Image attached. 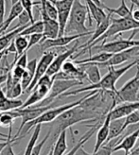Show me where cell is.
<instances>
[{"label":"cell","instance_id":"1","mask_svg":"<svg viewBox=\"0 0 139 155\" xmlns=\"http://www.w3.org/2000/svg\"><path fill=\"white\" fill-rule=\"evenodd\" d=\"M101 116L102 114L95 111L85 109L80 104L70 108L52 121L49 129V138H51V142L56 140L63 130H66L68 128L71 130V127L75 124L82 121H98L101 119Z\"/></svg>","mask_w":139,"mask_h":155},{"label":"cell","instance_id":"2","mask_svg":"<svg viewBox=\"0 0 139 155\" xmlns=\"http://www.w3.org/2000/svg\"><path fill=\"white\" fill-rule=\"evenodd\" d=\"M139 64V59L134 60L128 64L126 66L121 68H114V66H108V72L103 76V78L100 79V81L97 83H91L88 86H83L80 89H77L70 92L64 93L61 97H70V96H76L82 92L87 91H93V90H102V91H111L114 92V94L117 93V88H115V84L120 78L124 75L126 72H128L131 68Z\"/></svg>","mask_w":139,"mask_h":155},{"label":"cell","instance_id":"3","mask_svg":"<svg viewBox=\"0 0 139 155\" xmlns=\"http://www.w3.org/2000/svg\"><path fill=\"white\" fill-rule=\"evenodd\" d=\"M87 14L89 15L86 5H83L81 2V0H74L65 28L64 35H75L83 33L92 34L93 31H91L85 25Z\"/></svg>","mask_w":139,"mask_h":155},{"label":"cell","instance_id":"4","mask_svg":"<svg viewBox=\"0 0 139 155\" xmlns=\"http://www.w3.org/2000/svg\"><path fill=\"white\" fill-rule=\"evenodd\" d=\"M98 92V90H93L91 91L90 93H88V94L86 96H84L83 97H81V99L77 100V101H74L72 103H69V104H65V105H63V106H59V107H56V108H49L48 110H46L45 112H44L40 116H38L37 118H35L34 120H31V121H28V123H26L24 127H23L21 133H22V135L20 136V138L22 139L24 136H26L27 134H28V131L30 130V129L33 128L34 126H36L37 124H44V123H50L52 122L54 119H55L56 117H58V116L63 114L65 111L70 109V108L72 107H75L77 105L81 104L84 99L91 97L92 95L96 94V93Z\"/></svg>","mask_w":139,"mask_h":155},{"label":"cell","instance_id":"5","mask_svg":"<svg viewBox=\"0 0 139 155\" xmlns=\"http://www.w3.org/2000/svg\"><path fill=\"white\" fill-rule=\"evenodd\" d=\"M80 85H83V81H78V80H53L48 95L46 96L41 102H39V105L38 106L49 105L57 97L63 95L64 93L69 91L75 86H80Z\"/></svg>","mask_w":139,"mask_h":155},{"label":"cell","instance_id":"6","mask_svg":"<svg viewBox=\"0 0 139 155\" xmlns=\"http://www.w3.org/2000/svg\"><path fill=\"white\" fill-rule=\"evenodd\" d=\"M139 88V64H137V71L135 76L128 81L123 86L117 91L114 99L117 103L133 102L137 100V91Z\"/></svg>","mask_w":139,"mask_h":155},{"label":"cell","instance_id":"7","mask_svg":"<svg viewBox=\"0 0 139 155\" xmlns=\"http://www.w3.org/2000/svg\"><path fill=\"white\" fill-rule=\"evenodd\" d=\"M139 29H135L134 32L131 35L128 39H120V40H115L113 42H109V43H106V44H102L101 45L97 46V48H95L98 49V51H104V52H109L112 54L114 53H118L121 51H124L128 48H133V46H139V40L135 41L134 40V37L135 36V34L137 33ZM92 52V49H91Z\"/></svg>","mask_w":139,"mask_h":155},{"label":"cell","instance_id":"8","mask_svg":"<svg viewBox=\"0 0 139 155\" xmlns=\"http://www.w3.org/2000/svg\"><path fill=\"white\" fill-rule=\"evenodd\" d=\"M52 105H46V106H29L27 108H17L15 109L17 111V113L19 114L20 118L22 119L20 127L18 129L17 134H15L14 137H18L21 134V130L24 127V125L26 123H28V121L34 120L35 118H37L38 116H40L44 112H45L46 110H48L49 108H51Z\"/></svg>","mask_w":139,"mask_h":155},{"label":"cell","instance_id":"9","mask_svg":"<svg viewBox=\"0 0 139 155\" xmlns=\"http://www.w3.org/2000/svg\"><path fill=\"white\" fill-rule=\"evenodd\" d=\"M56 7L58 12L57 21L59 23V36H63L74 0H49Z\"/></svg>","mask_w":139,"mask_h":155},{"label":"cell","instance_id":"10","mask_svg":"<svg viewBox=\"0 0 139 155\" xmlns=\"http://www.w3.org/2000/svg\"><path fill=\"white\" fill-rule=\"evenodd\" d=\"M54 58H55V53H54L53 51H48V50L44 51L43 56L41 57L40 61L37 63V66H36V70H35L33 80L31 81L29 86L25 91L26 93H31L32 89L35 87V85L37 84L38 81H39L41 78L45 74L46 70H48V66L52 63Z\"/></svg>","mask_w":139,"mask_h":155},{"label":"cell","instance_id":"11","mask_svg":"<svg viewBox=\"0 0 139 155\" xmlns=\"http://www.w3.org/2000/svg\"><path fill=\"white\" fill-rule=\"evenodd\" d=\"M79 45H80L79 44V41L77 40V42L74 44V45L72 46V48H70L69 49L65 50L63 53H60L58 56H56L55 58H54L53 61H52V63L48 66V70H46L45 74L50 76V77H52L53 75H55L59 71H61L63 64L65 63V61L69 58H71L74 55V54L76 53V51L79 49Z\"/></svg>","mask_w":139,"mask_h":155},{"label":"cell","instance_id":"12","mask_svg":"<svg viewBox=\"0 0 139 155\" xmlns=\"http://www.w3.org/2000/svg\"><path fill=\"white\" fill-rule=\"evenodd\" d=\"M90 35L89 33H83V34H75V35H63V36H58L57 38L54 39H45V41L41 43L40 48L42 51H46L50 48H63V46L67 45L71 42L78 40L80 38L85 37Z\"/></svg>","mask_w":139,"mask_h":155},{"label":"cell","instance_id":"13","mask_svg":"<svg viewBox=\"0 0 139 155\" xmlns=\"http://www.w3.org/2000/svg\"><path fill=\"white\" fill-rule=\"evenodd\" d=\"M139 54V46H133V48H128L124 51H121L118 53H114L112 55V57L108 60L107 61H104L102 64H98L97 65L100 66H115L124 64L125 61H130L131 59H133L134 56Z\"/></svg>","mask_w":139,"mask_h":155},{"label":"cell","instance_id":"14","mask_svg":"<svg viewBox=\"0 0 139 155\" xmlns=\"http://www.w3.org/2000/svg\"><path fill=\"white\" fill-rule=\"evenodd\" d=\"M42 21L44 25V31H43V41L45 39H54L59 36V23L57 20L51 19L44 9H40ZM41 42V43H42Z\"/></svg>","mask_w":139,"mask_h":155},{"label":"cell","instance_id":"15","mask_svg":"<svg viewBox=\"0 0 139 155\" xmlns=\"http://www.w3.org/2000/svg\"><path fill=\"white\" fill-rule=\"evenodd\" d=\"M139 110V100L133 102H123L120 104H117L113 109L109 111L111 120L125 117L126 115L132 114L135 111Z\"/></svg>","mask_w":139,"mask_h":155},{"label":"cell","instance_id":"16","mask_svg":"<svg viewBox=\"0 0 139 155\" xmlns=\"http://www.w3.org/2000/svg\"><path fill=\"white\" fill-rule=\"evenodd\" d=\"M111 122V116L110 113L108 112L105 115V117L103 119V122L101 123L98 129V133H97V140H96V145L94 148V151H97L100 147L104 145L107 141L108 135H109V125Z\"/></svg>","mask_w":139,"mask_h":155},{"label":"cell","instance_id":"17","mask_svg":"<svg viewBox=\"0 0 139 155\" xmlns=\"http://www.w3.org/2000/svg\"><path fill=\"white\" fill-rule=\"evenodd\" d=\"M112 15H113V14H111L110 12H108L106 18H105L102 22H100L98 25H97V28H96V29H95V31H93L91 38L89 39V40H88L85 44H83V45H80V46H79V49H82V48H87V46H88L89 45H91L93 42H95V41L97 40V39H98L100 36L103 35V34L105 33V31L107 30V28H109V26H110Z\"/></svg>","mask_w":139,"mask_h":155},{"label":"cell","instance_id":"18","mask_svg":"<svg viewBox=\"0 0 139 155\" xmlns=\"http://www.w3.org/2000/svg\"><path fill=\"white\" fill-rule=\"evenodd\" d=\"M37 63H38L37 59H32L31 61H28L27 66L25 68V72H24V74H23L21 80H20V83H21L23 92H25L27 90V88L29 86L30 82H31V81L33 80L35 70H36V66H37Z\"/></svg>","mask_w":139,"mask_h":155},{"label":"cell","instance_id":"19","mask_svg":"<svg viewBox=\"0 0 139 155\" xmlns=\"http://www.w3.org/2000/svg\"><path fill=\"white\" fill-rule=\"evenodd\" d=\"M22 104L23 101L21 99L8 97L3 92V90L1 89V87H0V111L1 112L12 111L14 109H17V108H20Z\"/></svg>","mask_w":139,"mask_h":155},{"label":"cell","instance_id":"20","mask_svg":"<svg viewBox=\"0 0 139 155\" xmlns=\"http://www.w3.org/2000/svg\"><path fill=\"white\" fill-rule=\"evenodd\" d=\"M79 65L83 69L87 80L89 81L90 83H97L101 79V75H100L98 65H97L96 64L86 63Z\"/></svg>","mask_w":139,"mask_h":155},{"label":"cell","instance_id":"21","mask_svg":"<svg viewBox=\"0 0 139 155\" xmlns=\"http://www.w3.org/2000/svg\"><path fill=\"white\" fill-rule=\"evenodd\" d=\"M85 2H86V7L88 9L90 17L94 18V20L97 23V25H98L100 22H102L106 18L107 14L105 13L102 8L98 7L97 4L93 2L92 0H85Z\"/></svg>","mask_w":139,"mask_h":155},{"label":"cell","instance_id":"22","mask_svg":"<svg viewBox=\"0 0 139 155\" xmlns=\"http://www.w3.org/2000/svg\"><path fill=\"white\" fill-rule=\"evenodd\" d=\"M101 125V122H100V120L97 123V124H95V125H93V126H91L92 128H91V130H89L87 133H85L84 134L81 138H80V140L77 142L76 144H75V146L72 148V150H69L65 155H74L75 154V152L78 150L81 147H82L84 144H85L89 139L94 135V134L96 133V130H98V127Z\"/></svg>","mask_w":139,"mask_h":155},{"label":"cell","instance_id":"23","mask_svg":"<svg viewBox=\"0 0 139 155\" xmlns=\"http://www.w3.org/2000/svg\"><path fill=\"white\" fill-rule=\"evenodd\" d=\"M123 124H124V117L111 120L110 125H109V135H108L107 141L105 144L109 143L113 139L121 135V134L123 133V130H122Z\"/></svg>","mask_w":139,"mask_h":155},{"label":"cell","instance_id":"24","mask_svg":"<svg viewBox=\"0 0 139 155\" xmlns=\"http://www.w3.org/2000/svg\"><path fill=\"white\" fill-rule=\"evenodd\" d=\"M134 8V4H132L131 8L127 7L126 5V0H121V4L118 8L117 9H113V8H109L105 5V7L103 8V10H106L108 12H110L111 14H117L119 16V18H124V17H128L130 15H132V12Z\"/></svg>","mask_w":139,"mask_h":155},{"label":"cell","instance_id":"25","mask_svg":"<svg viewBox=\"0 0 139 155\" xmlns=\"http://www.w3.org/2000/svg\"><path fill=\"white\" fill-rule=\"evenodd\" d=\"M113 54L109 52H104V51H100L97 55H91L87 59H83V60H77L75 61V64H86V63H92V64H102L104 61H107L111 57Z\"/></svg>","mask_w":139,"mask_h":155},{"label":"cell","instance_id":"26","mask_svg":"<svg viewBox=\"0 0 139 155\" xmlns=\"http://www.w3.org/2000/svg\"><path fill=\"white\" fill-rule=\"evenodd\" d=\"M28 25L23 26V27H19L17 28L12 30V31L8 32L7 34H4L2 36H0V53L3 52L8 48V46H9V45L12 43V41L13 40V39L16 37L17 35H19V33L22 31V30L24 29L26 27H28Z\"/></svg>","mask_w":139,"mask_h":155},{"label":"cell","instance_id":"27","mask_svg":"<svg viewBox=\"0 0 139 155\" xmlns=\"http://www.w3.org/2000/svg\"><path fill=\"white\" fill-rule=\"evenodd\" d=\"M66 150V130H63L57 137L55 146H52V155H64Z\"/></svg>","mask_w":139,"mask_h":155},{"label":"cell","instance_id":"28","mask_svg":"<svg viewBox=\"0 0 139 155\" xmlns=\"http://www.w3.org/2000/svg\"><path fill=\"white\" fill-rule=\"evenodd\" d=\"M44 31V25H43V21L39 20L37 22H33L31 25H28L22 31L19 33V35L22 36H29L33 33H43Z\"/></svg>","mask_w":139,"mask_h":155},{"label":"cell","instance_id":"29","mask_svg":"<svg viewBox=\"0 0 139 155\" xmlns=\"http://www.w3.org/2000/svg\"><path fill=\"white\" fill-rule=\"evenodd\" d=\"M28 36H22V35H17L14 38V45L15 48H16V58H15V61L16 59L21 56L25 51H27V48H28ZM15 64V61H14Z\"/></svg>","mask_w":139,"mask_h":155},{"label":"cell","instance_id":"30","mask_svg":"<svg viewBox=\"0 0 139 155\" xmlns=\"http://www.w3.org/2000/svg\"><path fill=\"white\" fill-rule=\"evenodd\" d=\"M34 130H33V134L30 137L29 141L27 145V148L25 150V153L24 155H30L31 154V150H32V148L33 146L35 145V143L37 142L38 140V137L40 135V133H41V129H42V124H37L36 126H34Z\"/></svg>","mask_w":139,"mask_h":155},{"label":"cell","instance_id":"31","mask_svg":"<svg viewBox=\"0 0 139 155\" xmlns=\"http://www.w3.org/2000/svg\"><path fill=\"white\" fill-rule=\"evenodd\" d=\"M18 1L21 3L23 9H24L25 12H27V13L28 14V16L30 18V22H31V24L34 22V17H33V12H32V10H33V6L35 5H40V1H36V2H33L32 0H18Z\"/></svg>","mask_w":139,"mask_h":155},{"label":"cell","instance_id":"32","mask_svg":"<svg viewBox=\"0 0 139 155\" xmlns=\"http://www.w3.org/2000/svg\"><path fill=\"white\" fill-rule=\"evenodd\" d=\"M137 123H139V110L126 115L124 117V124H123V127H122L123 131H124L129 126L135 125Z\"/></svg>","mask_w":139,"mask_h":155},{"label":"cell","instance_id":"33","mask_svg":"<svg viewBox=\"0 0 139 155\" xmlns=\"http://www.w3.org/2000/svg\"><path fill=\"white\" fill-rule=\"evenodd\" d=\"M22 94H23V89L21 86V83L17 82V83H15L9 91H7L6 96L10 98H17Z\"/></svg>","mask_w":139,"mask_h":155},{"label":"cell","instance_id":"34","mask_svg":"<svg viewBox=\"0 0 139 155\" xmlns=\"http://www.w3.org/2000/svg\"><path fill=\"white\" fill-rule=\"evenodd\" d=\"M18 25L17 26H15L14 28H12V29L10 30H8V32H10L12 31V30L15 29V28H17L19 27H23V26H26V25H28L29 23H30V18L28 16V14L27 13V12L25 11H23L19 15H18Z\"/></svg>","mask_w":139,"mask_h":155},{"label":"cell","instance_id":"35","mask_svg":"<svg viewBox=\"0 0 139 155\" xmlns=\"http://www.w3.org/2000/svg\"><path fill=\"white\" fill-rule=\"evenodd\" d=\"M49 135H50V133H49V130H48V134H46L43 138L42 141H40L39 143H37V142L35 143V145L33 146V148H32V150H31V154H30V155H40L41 150H43L45 144L48 142V140L49 139Z\"/></svg>","mask_w":139,"mask_h":155},{"label":"cell","instance_id":"36","mask_svg":"<svg viewBox=\"0 0 139 155\" xmlns=\"http://www.w3.org/2000/svg\"><path fill=\"white\" fill-rule=\"evenodd\" d=\"M28 48H27V51L28 49H30L33 45H37L38 43H41L43 40V33H33L31 35L28 36Z\"/></svg>","mask_w":139,"mask_h":155},{"label":"cell","instance_id":"37","mask_svg":"<svg viewBox=\"0 0 139 155\" xmlns=\"http://www.w3.org/2000/svg\"><path fill=\"white\" fill-rule=\"evenodd\" d=\"M112 154H113V145L111 143L102 145L97 151L92 153V155H112Z\"/></svg>","mask_w":139,"mask_h":155},{"label":"cell","instance_id":"38","mask_svg":"<svg viewBox=\"0 0 139 155\" xmlns=\"http://www.w3.org/2000/svg\"><path fill=\"white\" fill-rule=\"evenodd\" d=\"M27 64H28V53H27V51H25L21 56H19L16 59V61H15V65L26 68Z\"/></svg>","mask_w":139,"mask_h":155},{"label":"cell","instance_id":"39","mask_svg":"<svg viewBox=\"0 0 139 155\" xmlns=\"http://www.w3.org/2000/svg\"><path fill=\"white\" fill-rule=\"evenodd\" d=\"M25 72V68L23 67H20L18 65H15L12 69V76L14 78V79H16L18 81L21 80V78L23 76V74H24Z\"/></svg>","mask_w":139,"mask_h":155},{"label":"cell","instance_id":"40","mask_svg":"<svg viewBox=\"0 0 139 155\" xmlns=\"http://www.w3.org/2000/svg\"><path fill=\"white\" fill-rule=\"evenodd\" d=\"M15 144L14 141L12 142H10L9 144H8L5 148L3 149V150L1 151V153H0V155H15L14 152H13V150H12V145Z\"/></svg>","mask_w":139,"mask_h":155},{"label":"cell","instance_id":"41","mask_svg":"<svg viewBox=\"0 0 139 155\" xmlns=\"http://www.w3.org/2000/svg\"><path fill=\"white\" fill-rule=\"evenodd\" d=\"M5 8H6V1L5 0H0V24H2L4 21Z\"/></svg>","mask_w":139,"mask_h":155},{"label":"cell","instance_id":"42","mask_svg":"<svg viewBox=\"0 0 139 155\" xmlns=\"http://www.w3.org/2000/svg\"><path fill=\"white\" fill-rule=\"evenodd\" d=\"M13 40H14V39H13ZM13 40H12V43L9 45V46L7 48V49H6V52H7V53H14V54H16V48H15V45H14Z\"/></svg>","mask_w":139,"mask_h":155},{"label":"cell","instance_id":"43","mask_svg":"<svg viewBox=\"0 0 139 155\" xmlns=\"http://www.w3.org/2000/svg\"><path fill=\"white\" fill-rule=\"evenodd\" d=\"M132 17L135 21L139 22V8L138 7H137V9L133 10V12H132Z\"/></svg>","mask_w":139,"mask_h":155},{"label":"cell","instance_id":"44","mask_svg":"<svg viewBox=\"0 0 139 155\" xmlns=\"http://www.w3.org/2000/svg\"><path fill=\"white\" fill-rule=\"evenodd\" d=\"M74 155H92V154H90V153H88V152H86L85 150H84L83 146H82V147H81V148L75 152Z\"/></svg>","mask_w":139,"mask_h":155},{"label":"cell","instance_id":"45","mask_svg":"<svg viewBox=\"0 0 139 155\" xmlns=\"http://www.w3.org/2000/svg\"><path fill=\"white\" fill-rule=\"evenodd\" d=\"M92 1L94 2L95 4H97L98 7L102 8V9H103V8L105 7V4H104L103 2H101V0H92Z\"/></svg>","mask_w":139,"mask_h":155},{"label":"cell","instance_id":"46","mask_svg":"<svg viewBox=\"0 0 139 155\" xmlns=\"http://www.w3.org/2000/svg\"><path fill=\"white\" fill-rule=\"evenodd\" d=\"M6 81H7V75H0V86L4 82H6Z\"/></svg>","mask_w":139,"mask_h":155},{"label":"cell","instance_id":"47","mask_svg":"<svg viewBox=\"0 0 139 155\" xmlns=\"http://www.w3.org/2000/svg\"><path fill=\"white\" fill-rule=\"evenodd\" d=\"M128 155H139V149L137 148L134 150H131Z\"/></svg>","mask_w":139,"mask_h":155},{"label":"cell","instance_id":"48","mask_svg":"<svg viewBox=\"0 0 139 155\" xmlns=\"http://www.w3.org/2000/svg\"><path fill=\"white\" fill-rule=\"evenodd\" d=\"M132 4H134L135 7H138L139 8V0H130Z\"/></svg>","mask_w":139,"mask_h":155},{"label":"cell","instance_id":"49","mask_svg":"<svg viewBox=\"0 0 139 155\" xmlns=\"http://www.w3.org/2000/svg\"><path fill=\"white\" fill-rule=\"evenodd\" d=\"M0 136H1V137H4V138H7L9 135H6V134H2V133H0Z\"/></svg>","mask_w":139,"mask_h":155},{"label":"cell","instance_id":"50","mask_svg":"<svg viewBox=\"0 0 139 155\" xmlns=\"http://www.w3.org/2000/svg\"><path fill=\"white\" fill-rule=\"evenodd\" d=\"M10 1H11L12 5H13V4H15V3H16V2L18 1V0H10Z\"/></svg>","mask_w":139,"mask_h":155},{"label":"cell","instance_id":"51","mask_svg":"<svg viewBox=\"0 0 139 155\" xmlns=\"http://www.w3.org/2000/svg\"><path fill=\"white\" fill-rule=\"evenodd\" d=\"M46 155H52V148L50 149V150L48 151V154H46Z\"/></svg>","mask_w":139,"mask_h":155},{"label":"cell","instance_id":"52","mask_svg":"<svg viewBox=\"0 0 139 155\" xmlns=\"http://www.w3.org/2000/svg\"><path fill=\"white\" fill-rule=\"evenodd\" d=\"M7 138H8V137H7ZM7 138H4V137H1V136H0V140H1V141H4V140H6Z\"/></svg>","mask_w":139,"mask_h":155},{"label":"cell","instance_id":"53","mask_svg":"<svg viewBox=\"0 0 139 155\" xmlns=\"http://www.w3.org/2000/svg\"><path fill=\"white\" fill-rule=\"evenodd\" d=\"M137 100H139V88H138V91H137Z\"/></svg>","mask_w":139,"mask_h":155},{"label":"cell","instance_id":"54","mask_svg":"<svg viewBox=\"0 0 139 155\" xmlns=\"http://www.w3.org/2000/svg\"><path fill=\"white\" fill-rule=\"evenodd\" d=\"M1 114H2V112H1V111H0V116H1Z\"/></svg>","mask_w":139,"mask_h":155},{"label":"cell","instance_id":"55","mask_svg":"<svg viewBox=\"0 0 139 155\" xmlns=\"http://www.w3.org/2000/svg\"><path fill=\"white\" fill-rule=\"evenodd\" d=\"M5 1H6V2H9V1H10V0H5Z\"/></svg>","mask_w":139,"mask_h":155}]
</instances>
